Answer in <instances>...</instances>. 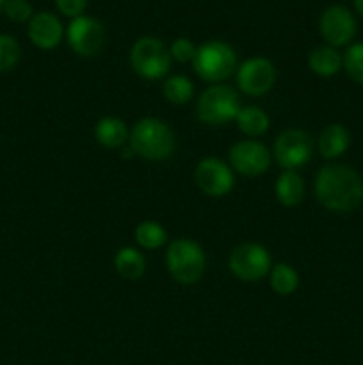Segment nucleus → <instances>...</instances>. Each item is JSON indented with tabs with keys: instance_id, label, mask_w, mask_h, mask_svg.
<instances>
[{
	"instance_id": "obj_14",
	"label": "nucleus",
	"mask_w": 363,
	"mask_h": 365,
	"mask_svg": "<svg viewBox=\"0 0 363 365\" xmlns=\"http://www.w3.org/2000/svg\"><path fill=\"white\" fill-rule=\"evenodd\" d=\"M27 34L34 46L41 50H52L57 48L63 41L64 29L56 14L48 13V11H41V13H36L28 20Z\"/></svg>"
},
{
	"instance_id": "obj_21",
	"label": "nucleus",
	"mask_w": 363,
	"mask_h": 365,
	"mask_svg": "<svg viewBox=\"0 0 363 365\" xmlns=\"http://www.w3.org/2000/svg\"><path fill=\"white\" fill-rule=\"evenodd\" d=\"M269 284L276 294L290 296L299 287V274L290 264H276L269 271Z\"/></svg>"
},
{
	"instance_id": "obj_16",
	"label": "nucleus",
	"mask_w": 363,
	"mask_h": 365,
	"mask_svg": "<svg viewBox=\"0 0 363 365\" xmlns=\"http://www.w3.org/2000/svg\"><path fill=\"white\" fill-rule=\"evenodd\" d=\"M274 192H276V198L281 205L295 207L305 198V180L298 171L285 170L276 178Z\"/></svg>"
},
{
	"instance_id": "obj_12",
	"label": "nucleus",
	"mask_w": 363,
	"mask_h": 365,
	"mask_svg": "<svg viewBox=\"0 0 363 365\" xmlns=\"http://www.w3.org/2000/svg\"><path fill=\"white\" fill-rule=\"evenodd\" d=\"M276 68L265 57H251L237 68V86L248 96L265 95L273 89Z\"/></svg>"
},
{
	"instance_id": "obj_1",
	"label": "nucleus",
	"mask_w": 363,
	"mask_h": 365,
	"mask_svg": "<svg viewBox=\"0 0 363 365\" xmlns=\"http://www.w3.org/2000/svg\"><path fill=\"white\" fill-rule=\"evenodd\" d=\"M315 198L331 212H352L363 203V178L344 164L320 168L313 184Z\"/></svg>"
},
{
	"instance_id": "obj_5",
	"label": "nucleus",
	"mask_w": 363,
	"mask_h": 365,
	"mask_svg": "<svg viewBox=\"0 0 363 365\" xmlns=\"http://www.w3.org/2000/svg\"><path fill=\"white\" fill-rule=\"evenodd\" d=\"M242 109L237 91L230 86L216 84L206 88L196 103V116L209 127L230 123Z\"/></svg>"
},
{
	"instance_id": "obj_6",
	"label": "nucleus",
	"mask_w": 363,
	"mask_h": 365,
	"mask_svg": "<svg viewBox=\"0 0 363 365\" xmlns=\"http://www.w3.org/2000/svg\"><path fill=\"white\" fill-rule=\"evenodd\" d=\"M130 64L139 77L146 81H159L166 77L171 68L169 48L159 38L144 36L132 46Z\"/></svg>"
},
{
	"instance_id": "obj_23",
	"label": "nucleus",
	"mask_w": 363,
	"mask_h": 365,
	"mask_svg": "<svg viewBox=\"0 0 363 365\" xmlns=\"http://www.w3.org/2000/svg\"><path fill=\"white\" fill-rule=\"evenodd\" d=\"M135 242L144 250H159L167 242V232L157 221H142L134 230Z\"/></svg>"
},
{
	"instance_id": "obj_4",
	"label": "nucleus",
	"mask_w": 363,
	"mask_h": 365,
	"mask_svg": "<svg viewBox=\"0 0 363 365\" xmlns=\"http://www.w3.org/2000/svg\"><path fill=\"white\" fill-rule=\"evenodd\" d=\"M192 68L201 81L219 84L237 70V52L219 39L206 41L196 50Z\"/></svg>"
},
{
	"instance_id": "obj_28",
	"label": "nucleus",
	"mask_w": 363,
	"mask_h": 365,
	"mask_svg": "<svg viewBox=\"0 0 363 365\" xmlns=\"http://www.w3.org/2000/svg\"><path fill=\"white\" fill-rule=\"evenodd\" d=\"M56 6L60 14L73 20V18L84 14L85 7H88V0H56Z\"/></svg>"
},
{
	"instance_id": "obj_9",
	"label": "nucleus",
	"mask_w": 363,
	"mask_h": 365,
	"mask_svg": "<svg viewBox=\"0 0 363 365\" xmlns=\"http://www.w3.org/2000/svg\"><path fill=\"white\" fill-rule=\"evenodd\" d=\"M105 27L93 16L73 18L68 25L66 39L70 48L80 57H95L105 46Z\"/></svg>"
},
{
	"instance_id": "obj_8",
	"label": "nucleus",
	"mask_w": 363,
	"mask_h": 365,
	"mask_svg": "<svg viewBox=\"0 0 363 365\" xmlns=\"http://www.w3.org/2000/svg\"><path fill=\"white\" fill-rule=\"evenodd\" d=\"M313 139L301 128H288L274 141V159L283 170H299L312 159Z\"/></svg>"
},
{
	"instance_id": "obj_3",
	"label": "nucleus",
	"mask_w": 363,
	"mask_h": 365,
	"mask_svg": "<svg viewBox=\"0 0 363 365\" xmlns=\"http://www.w3.org/2000/svg\"><path fill=\"white\" fill-rule=\"evenodd\" d=\"M166 266L174 282L180 285H194L205 273L206 255L192 239H174L167 245Z\"/></svg>"
},
{
	"instance_id": "obj_15",
	"label": "nucleus",
	"mask_w": 363,
	"mask_h": 365,
	"mask_svg": "<svg viewBox=\"0 0 363 365\" xmlns=\"http://www.w3.org/2000/svg\"><path fill=\"white\" fill-rule=\"evenodd\" d=\"M349 145H351V134L340 123H331L324 127L317 141V148L324 159H338L347 152Z\"/></svg>"
},
{
	"instance_id": "obj_31",
	"label": "nucleus",
	"mask_w": 363,
	"mask_h": 365,
	"mask_svg": "<svg viewBox=\"0 0 363 365\" xmlns=\"http://www.w3.org/2000/svg\"><path fill=\"white\" fill-rule=\"evenodd\" d=\"M6 2H7V0H0V11L4 9V4H6Z\"/></svg>"
},
{
	"instance_id": "obj_24",
	"label": "nucleus",
	"mask_w": 363,
	"mask_h": 365,
	"mask_svg": "<svg viewBox=\"0 0 363 365\" xmlns=\"http://www.w3.org/2000/svg\"><path fill=\"white\" fill-rule=\"evenodd\" d=\"M21 57V46L13 36L0 34V73L11 71Z\"/></svg>"
},
{
	"instance_id": "obj_11",
	"label": "nucleus",
	"mask_w": 363,
	"mask_h": 365,
	"mask_svg": "<svg viewBox=\"0 0 363 365\" xmlns=\"http://www.w3.org/2000/svg\"><path fill=\"white\" fill-rule=\"evenodd\" d=\"M230 166L244 177H260L270 166V153L263 143L244 139L230 148Z\"/></svg>"
},
{
	"instance_id": "obj_7",
	"label": "nucleus",
	"mask_w": 363,
	"mask_h": 365,
	"mask_svg": "<svg viewBox=\"0 0 363 365\" xmlns=\"http://www.w3.org/2000/svg\"><path fill=\"white\" fill-rule=\"evenodd\" d=\"M228 266L235 278L242 282H258L269 274L273 262L270 255L258 242H242L235 246L228 259Z\"/></svg>"
},
{
	"instance_id": "obj_29",
	"label": "nucleus",
	"mask_w": 363,
	"mask_h": 365,
	"mask_svg": "<svg viewBox=\"0 0 363 365\" xmlns=\"http://www.w3.org/2000/svg\"><path fill=\"white\" fill-rule=\"evenodd\" d=\"M134 155H135V152L130 145H128V148L121 150V157H123V159H132Z\"/></svg>"
},
{
	"instance_id": "obj_30",
	"label": "nucleus",
	"mask_w": 363,
	"mask_h": 365,
	"mask_svg": "<svg viewBox=\"0 0 363 365\" xmlns=\"http://www.w3.org/2000/svg\"><path fill=\"white\" fill-rule=\"evenodd\" d=\"M354 2V9L358 11L359 16H363V0H352Z\"/></svg>"
},
{
	"instance_id": "obj_13",
	"label": "nucleus",
	"mask_w": 363,
	"mask_h": 365,
	"mask_svg": "<svg viewBox=\"0 0 363 365\" xmlns=\"http://www.w3.org/2000/svg\"><path fill=\"white\" fill-rule=\"evenodd\" d=\"M319 32L330 46H345L356 34V20L344 6H331L320 14Z\"/></svg>"
},
{
	"instance_id": "obj_26",
	"label": "nucleus",
	"mask_w": 363,
	"mask_h": 365,
	"mask_svg": "<svg viewBox=\"0 0 363 365\" xmlns=\"http://www.w3.org/2000/svg\"><path fill=\"white\" fill-rule=\"evenodd\" d=\"M4 13L14 24H23V21H28L34 13H32V6L28 4V0H7L4 4Z\"/></svg>"
},
{
	"instance_id": "obj_22",
	"label": "nucleus",
	"mask_w": 363,
	"mask_h": 365,
	"mask_svg": "<svg viewBox=\"0 0 363 365\" xmlns=\"http://www.w3.org/2000/svg\"><path fill=\"white\" fill-rule=\"evenodd\" d=\"M162 95L167 102L174 103V106H184V103L191 102V98L194 96V86H192L191 78H187L185 75H171L164 81Z\"/></svg>"
},
{
	"instance_id": "obj_27",
	"label": "nucleus",
	"mask_w": 363,
	"mask_h": 365,
	"mask_svg": "<svg viewBox=\"0 0 363 365\" xmlns=\"http://www.w3.org/2000/svg\"><path fill=\"white\" fill-rule=\"evenodd\" d=\"M196 50H198V46L189 38H177L169 46L171 59L178 61V63H192Z\"/></svg>"
},
{
	"instance_id": "obj_10",
	"label": "nucleus",
	"mask_w": 363,
	"mask_h": 365,
	"mask_svg": "<svg viewBox=\"0 0 363 365\" xmlns=\"http://www.w3.org/2000/svg\"><path fill=\"white\" fill-rule=\"evenodd\" d=\"M194 182L203 195L210 198H223L230 195L235 185V175L231 166L217 157H205L194 170Z\"/></svg>"
},
{
	"instance_id": "obj_20",
	"label": "nucleus",
	"mask_w": 363,
	"mask_h": 365,
	"mask_svg": "<svg viewBox=\"0 0 363 365\" xmlns=\"http://www.w3.org/2000/svg\"><path fill=\"white\" fill-rule=\"evenodd\" d=\"M237 127L242 134L249 135V138H258V135H263L267 130H269L270 120L267 116V113L263 109L256 106H248L242 107L238 110L237 118Z\"/></svg>"
},
{
	"instance_id": "obj_25",
	"label": "nucleus",
	"mask_w": 363,
	"mask_h": 365,
	"mask_svg": "<svg viewBox=\"0 0 363 365\" xmlns=\"http://www.w3.org/2000/svg\"><path fill=\"white\" fill-rule=\"evenodd\" d=\"M344 70L356 84L363 86V41L354 43L345 50Z\"/></svg>"
},
{
	"instance_id": "obj_2",
	"label": "nucleus",
	"mask_w": 363,
	"mask_h": 365,
	"mask_svg": "<svg viewBox=\"0 0 363 365\" xmlns=\"http://www.w3.org/2000/svg\"><path fill=\"white\" fill-rule=\"evenodd\" d=\"M128 145L134 148L135 155L160 163L174 153L177 138L169 125L159 118H142L132 127Z\"/></svg>"
},
{
	"instance_id": "obj_18",
	"label": "nucleus",
	"mask_w": 363,
	"mask_h": 365,
	"mask_svg": "<svg viewBox=\"0 0 363 365\" xmlns=\"http://www.w3.org/2000/svg\"><path fill=\"white\" fill-rule=\"evenodd\" d=\"M308 66L319 77H333L344 68V56L335 46L320 45L310 52Z\"/></svg>"
},
{
	"instance_id": "obj_17",
	"label": "nucleus",
	"mask_w": 363,
	"mask_h": 365,
	"mask_svg": "<svg viewBox=\"0 0 363 365\" xmlns=\"http://www.w3.org/2000/svg\"><path fill=\"white\" fill-rule=\"evenodd\" d=\"M128 128L123 120L116 116H105L95 125V138L102 146L110 150L123 148L128 141Z\"/></svg>"
},
{
	"instance_id": "obj_19",
	"label": "nucleus",
	"mask_w": 363,
	"mask_h": 365,
	"mask_svg": "<svg viewBox=\"0 0 363 365\" xmlns=\"http://www.w3.org/2000/svg\"><path fill=\"white\" fill-rule=\"evenodd\" d=\"M114 267L121 278L134 282L144 274L146 260L139 250L125 246V248L117 250L116 257H114Z\"/></svg>"
}]
</instances>
